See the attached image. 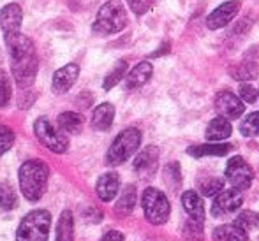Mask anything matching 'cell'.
<instances>
[{
	"instance_id": "6da1fadb",
	"label": "cell",
	"mask_w": 259,
	"mask_h": 241,
	"mask_svg": "<svg viewBox=\"0 0 259 241\" xmlns=\"http://www.w3.org/2000/svg\"><path fill=\"white\" fill-rule=\"evenodd\" d=\"M11 58V71L13 78L21 88H28L35 81V74L39 69V60L35 55V46L27 35L9 34L4 35Z\"/></svg>"
},
{
	"instance_id": "7a4b0ae2",
	"label": "cell",
	"mask_w": 259,
	"mask_h": 241,
	"mask_svg": "<svg viewBox=\"0 0 259 241\" xmlns=\"http://www.w3.org/2000/svg\"><path fill=\"white\" fill-rule=\"evenodd\" d=\"M48 176H50V167L46 162L39 159L27 160L18 171V180H20V188L25 199L35 203L45 196L46 188H48Z\"/></svg>"
},
{
	"instance_id": "3957f363",
	"label": "cell",
	"mask_w": 259,
	"mask_h": 241,
	"mask_svg": "<svg viewBox=\"0 0 259 241\" xmlns=\"http://www.w3.org/2000/svg\"><path fill=\"white\" fill-rule=\"evenodd\" d=\"M52 215L46 210H34L25 215L16 232V241H48Z\"/></svg>"
},
{
	"instance_id": "277c9868",
	"label": "cell",
	"mask_w": 259,
	"mask_h": 241,
	"mask_svg": "<svg viewBox=\"0 0 259 241\" xmlns=\"http://www.w3.org/2000/svg\"><path fill=\"white\" fill-rule=\"evenodd\" d=\"M127 25V13L123 9L122 2L118 0H108L99 9L94 23V30L101 35L118 34Z\"/></svg>"
},
{
	"instance_id": "5b68a950",
	"label": "cell",
	"mask_w": 259,
	"mask_h": 241,
	"mask_svg": "<svg viewBox=\"0 0 259 241\" xmlns=\"http://www.w3.org/2000/svg\"><path fill=\"white\" fill-rule=\"evenodd\" d=\"M141 144V132L134 127L125 129L116 136V139L113 141L109 146L108 153H106V162L109 166H120L125 160L131 159V155L138 152Z\"/></svg>"
},
{
	"instance_id": "8992f818",
	"label": "cell",
	"mask_w": 259,
	"mask_h": 241,
	"mask_svg": "<svg viewBox=\"0 0 259 241\" xmlns=\"http://www.w3.org/2000/svg\"><path fill=\"white\" fill-rule=\"evenodd\" d=\"M141 204H143V211H145V218H147L150 224L154 225H160L164 222H167L169 218V201H167L166 194L160 192L159 188H147L143 192V199H141Z\"/></svg>"
},
{
	"instance_id": "52a82bcc",
	"label": "cell",
	"mask_w": 259,
	"mask_h": 241,
	"mask_svg": "<svg viewBox=\"0 0 259 241\" xmlns=\"http://www.w3.org/2000/svg\"><path fill=\"white\" fill-rule=\"evenodd\" d=\"M34 132L37 136V139L41 141L50 152L53 153H65L69 148V139L65 136H62L57 129L53 127V123L50 122L46 116L35 120L34 123Z\"/></svg>"
},
{
	"instance_id": "ba28073f",
	"label": "cell",
	"mask_w": 259,
	"mask_h": 241,
	"mask_svg": "<svg viewBox=\"0 0 259 241\" xmlns=\"http://www.w3.org/2000/svg\"><path fill=\"white\" fill-rule=\"evenodd\" d=\"M226 178H228V181L231 183L233 188L247 190L252 185L254 171L242 157H233L228 162V167H226Z\"/></svg>"
},
{
	"instance_id": "9c48e42d",
	"label": "cell",
	"mask_w": 259,
	"mask_h": 241,
	"mask_svg": "<svg viewBox=\"0 0 259 241\" xmlns=\"http://www.w3.org/2000/svg\"><path fill=\"white\" fill-rule=\"evenodd\" d=\"M215 111L228 120H236L243 115L245 106H243V101L240 97L224 90V92H219L215 95Z\"/></svg>"
},
{
	"instance_id": "30bf717a",
	"label": "cell",
	"mask_w": 259,
	"mask_h": 241,
	"mask_svg": "<svg viewBox=\"0 0 259 241\" xmlns=\"http://www.w3.org/2000/svg\"><path fill=\"white\" fill-rule=\"evenodd\" d=\"M243 203V194L238 188H231V190H221L215 196L213 204H211V213L215 217H222L236 211Z\"/></svg>"
},
{
	"instance_id": "8fae6325",
	"label": "cell",
	"mask_w": 259,
	"mask_h": 241,
	"mask_svg": "<svg viewBox=\"0 0 259 241\" xmlns=\"http://www.w3.org/2000/svg\"><path fill=\"white\" fill-rule=\"evenodd\" d=\"M240 6L242 4L238 0H229V2H224L222 6H219L210 16L206 18V25L210 30H217V28H222L226 25H229L233 21V18L238 14Z\"/></svg>"
},
{
	"instance_id": "7c38bea8",
	"label": "cell",
	"mask_w": 259,
	"mask_h": 241,
	"mask_svg": "<svg viewBox=\"0 0 259 241\" xmlns=\"http://www.w3.org/2000/svg\"><path fill=\"white\" fill-rule=\"evenodd\" d=\"M157 166H159V150L155 146H147L138 153L134 159V171L140 174L141 178H150L155 174Z\"/></svg>"
},
{
	"instance_id": "4fadbf2b",
	"label": "cell",
	"mask_w": 259,
	"mask_h": 241,
	"mask_svg": "<svg viewBox=\"0 0 259 241\" xmlns=\"http://www.w3.org/2000/svg\"><path fill=\"white\" fill-rule=\"evenodd\" d=\"M79 76V67L76 64H67L64 67H60L53 74L52 88L55 93H65L67 90L72 88V85L76 83Z\"/></svg>"
},
{
	"instance_id": "5bb4252c",
	"label": "cell",
	"mask_w": 259,
	"mask_h": 241,
	"mask_svg": "<svg viewBox=\"0 0 259 241\" xmlns=\"http://www.w3.org/2000/svg\"><path fill=\"white\" fill-rule=\"evenodd\" d=\"M21 21H23V11L18 4H7L0 11V28H2L4 35L20 32Z\"/></svg>"
},
{
	"instance_id": "9a60e30c",
	"label": "cell",
	"mask_w": 259,
	"mask_h": 241,
	"mask_svg": "<svg viewBox=\"0 0 259 241\" xmlns=\"http://www.w3.org/2000/svg\"><path fill=\"white\" fill-rule=\"evenodd\" d=\"M118 188H120V178L116 173L103 174V176L97 180V185H96L97 196H99V199L104 201V203H109V201L115 199V196L118 194Z\"/></svg>"
},
{
	"instance_id": "2e32d148",
	"label": "cell",
	"mask_w": 259,
	"mask_h": 241,
	"mask_svg": "<svg viewBox=\"0 0 259 241\" xmlns=\"http://www.w3.org/2000/svg\"><path fill=\"white\" fill-rule=\"evenodd\" d=\"M182 204H184V210L187 211L191 220L203 222V218H205V208H203V201L198 192L196 190L184 192L182 194Z\"/></svg>"
},
{
	"instance_id": "e0dca14e",
	"label": "cell",
	"mask_w": 259,
	"mask_h": 241,
	"mask_svg": "<svg viewBox=\"0 0 259 241\" xmlns=\"http://www.w3.org/2000/svg\"><path fill=\"white\" fill-rule=\"evenodd\" d=\"M231 132H233V127H231V123H229V120L224 118V116H219V118L211 120V122L208 123L205 136L211 143H219V141L228 139V137L231 136Z\"/></svg>"
},
{
	"instance_id": "ac0fdd59",
	"label": "cell",
	"mask_w": 259,
	"mask_h": 241,
	"mask_svg": "<svg viewBox=\"0 0 259 241\" xmlns=\"http://www.w3.org/2000/svg\"><path fill=\"white\" fill-rule=\"evenodd\" d=\"M152 72H154V67H152L150 62H140L136 67H133V71L127 74L125 85L127 88H140L143 86L148 79L152 78Z\"/></svg>"
},
{
	"instance_id": "d6986e66",
	"label": "cell",
	"mask_w": 259,
	"mask_h": 241,
	"mask_svg": "<svg viewBox=\"0 0 259 241\" xmlns=\"http://www.w3.org/2000/svg\"><path fill=\"white\" fill-rule=\"evenodd\" d=\"M115 118V108L109 102H103L96 108L92 115V127L96 130H108Z\"/></svg>"
},
{
	"instance_id": "ffe728a7",
	"label": "cell",
	"mask_w": 259,
	"mask_h": 241,
	"mask_svg": "<svg viewBox=\"0 0 259 241\" xmlns=\"http://www.w3.org/2000/svg\"><path fill=\"white\" fill-rule=\"evenodd\" d=\"M57 125L64 134H79L83 129V116L74 111H65L58 115Z\"/></svg>"
},
{
	"instance_id": "44dd1931",
	"label": "cell",
	"mask_w": 259,
	"mask_h": 241,
	"mask_svg": "<svg viewBox=\"0 0 259 241\" xmlns=\"http://www.w3.org/2000/svg\"><path fill=\"white\" fill-rule=\"evenodd\" d=\"M55 241H74V218L69 210H64L58 218Z\"/></svg>"
},
{
	"instance_id": "7402d4cb",
	"label": "cell",
	"mask_w": 259,
	"mask_h": 241,
	"mask_svg": "<svg viewBox=\"0 0 259 241\" xmlns=\"http://www.w3.org/2000/svg\"><path fill=\"white\" fill-rule=\"evenodd\" d=\"M213 239L215 241H249L247 231L236 224H228V225L217 227L213 231Z\"/></svg>"
},
{
	"instance_id": "603a6c76",
	"label": "cell",
	"mask_w": 259,
	"mask_h": 241,
	"mask_svg": "<svg viewBox=\"0 0 259 241\" xmlns=\"http://www.w3.org/2000/svg\"><path fill=\"white\" fill-rule=\"evenodd\" d=\"M231 150H233L231 144L213 143V144L191 146V148H187V153L192 157H222V155H228Z\"/></svg>"
},
{
	"instance_id": "cb8c5ba5",
	"label": "cell",
	"mask_w": 259,
	"mask_h": 241,
	"mask_svg": "<svg viewBox=\"0 0 259 241\" xmlns=\"http://www.w3.org/2000/svg\"><path fill=\"white\" fill-rule=\"evenodd\" d=\"M134 204H136V187L134 185H127L123 188L120 199L115 204V211L120 215H129L134 210Z\"/></svg>"
},
{
	"instance_id": "d4e9b609",
	"label": "cell",
	"mask_w": 259,
	"mask_h": 241,
	"mask_svg": "<svg viewBox=\"0 0 259 241\" xmlns=\"http://www.w3.org/2000/svg\"><path fill=\"white\" fill-rule=\"evenodd\" d=\"M233 76H235V79H240V81H247V79L257 78L259 76V62L247 58V60H243L242 64L236 65V67L233 69Z\"/></svg>"
},
{
	"instance_id": "484cf974",
	"label": "cell",
	"mask_w": 259,
	"mask_h": 241,
	"mask_svg": "<svg viewBox=\"0 0 259 241\" xmlns=\"http://www.w3.org/2000/svg\"><path fill=\"white\" fill-rule=\"evenodd\" d=\"M18 206V196L16 190L11 183L4 181L0 183V208L2 210H14Z\"/></svg>"
},
{
	"instance_id": "4316f807",
	"label": "cell",
	"mask_w": 259,
	"mask_h": 241,
	"mask_svg": "<svg viewBox=\"0 0 259 241\" xmlns=\"http://www.w3.org/2000/svg\"><path fill=\"white\" fill-rule=\"evenodd\" d=\"M125 72H127V62L125 60L116 62V65L113 67V71L109 72L108 76H106V79H104V83H103L104 90H111L115 85H118V83L122 81L123 76H125Z\"/></svg>"
},
{
	"instance_id": "83f0119b",
	"label": "cell",
	"mask_w": 259,
	"mask_h": 241,
	"mask_svg": "<svg viewBox=\"0 0 259 241\" xmlns=\"http://www.w3.org/2000/svg\"><path fill=\"white\" fill-rule=\"evenodd\" d=\"M240 132H242L245 137L259 136V111L250 113V115L243 120L242 125H240Z\"/></svg>"
},
{
	"instance_id": "f1b7e54d",
	"label": "cell",
	"mask_w": 259,
	"mask_h": 241,
	"mask_svg": "<svg viewBox=\"0 0 259 241\" xmlns=\"http://www.w3.org/2000/svg\"><path fill=\"white\" fill-rule=\"evenodd\" d=\"M235 224L240 225L242 229H245V231H252V229H256L259 225V213L250 211V210L242 211V213L236 217Z\"/></svg>"
},
{
	"instance_id": "f546056e",
	"label": "cell",
	"mask_w": 259,
	"mask_h": 241,
	"mask_svg": "<svg viewBox=\"0 0 259 241\" xmlns=\"http://www.w3.org/2000/svg\"><path fill=\"white\" fill-rule=\"evenodd\" d=\"M222 187H224V180H222V178H208V180L199 181L201 194L208 197L217 196V194L222 190Z\"/></svg>"
},
{
	"instance_id": "4dcf8cb0",
	"label": "cell",
	"mask_w": 259,
	"mask_h": 241,
	"mask_svg": "<svg viewBox=\"0 0 259 241\" xmlns=\"http://www.w3.org/2000/svg\"><path fill=\"white\" fill-rule=\"evenodd\" d=\"M164 180H166V183L169 185L171 188H178L182 183L180 180V166H178L177 162L169 164V166L164 169Z\"/></svg>"
},
{
	"instance_id": "1f68e13d",
	"label": "cell",
	"mask_w": 259,
	"mask_h": 241,
	"mask_svg": "<svg viewBox=\"0 0 259 241\" xmlns=\"http://www.w3.org/2000/svg\"><path fill=\"white\" fill-rule=\"evenodd\" d=\"M13 95V86H11L9 76L0 74V108H7Z\"/></svg>"
},
{
	"instance_id": "d6a6232c",
	"label": "cell",
	"mask_w": 259,
	"mask_h": 241,
	"mask_svg": "<svg viewBox=\"0 0 259 241\" xmlns=\"http://www.w3.org/2000/svg\"><path fill=\"white\" fill-rule=\"evenodd\" d=\"M14 144V132L7 125H0V157L6 152H9Z\"/></svg>"
},
{
	"instance_id": "836d02e7",
	"label": "cell",
	"mask_w": 259,
	"mask_h": 241,
	"mask_svg": "<svg viewBox=\"0 0 259 241\" xmlns=\"http://www.w3.org/2000/svg\"><path fill=\"white\" fill-rule=\"evenodd\" d=\"M157 0H127V4H129L131 11H133L134 14H145L148 13V11L154 7V4Z\"/></svg>"
},
{
	"instance_id": "e575fe53",
	"label": "cell",
	"mask_w": 259,
	"mask_h": 241,
	"mask_svg": "<svg viewBox=\"0 0 259 241\" xmlns=\"http://www.w3.org/2000/svg\"><path fill=\"white\" fill-rule=\"evenodd\" d=\"M257 97H259V92L254 88L252 85H247V83H243V85L240 86V99H242L243 102H249V104H252V102H256Z\"/></svg>"
},
{
	"instance_id": "d590c367",
	"label": "cell",
	"mask_w": 259,
	"mask_h": 241,
	"mask_svg": "<svg viewBox=\"0 0 259 241\" xmlns=\"http://www.w3.org/2000/svg\"><path fill=\"white\" fill-rule=\"evenodd\" d=\"M101 241H125V238H123L122 232L109 231V232H106V234L103 236V239H101Z\"/></svg>"
},
{
	"instance_id": "8d00e7d4",
	"label": "cell",
	"mask_w": 259,
	"mask_h": 241,
	"mask_svg": "<svg viewBox=\"0 0 259 241\" xmlns=\"http://www.w3.org/2000/svg\"><path fill=\"white\" fill-rule=\"evenodd\" d=\"M167 51H169V44H164V48L157 50L155 53H152V57H160V55H166Z\"/></svg>"
}]
</instances>
